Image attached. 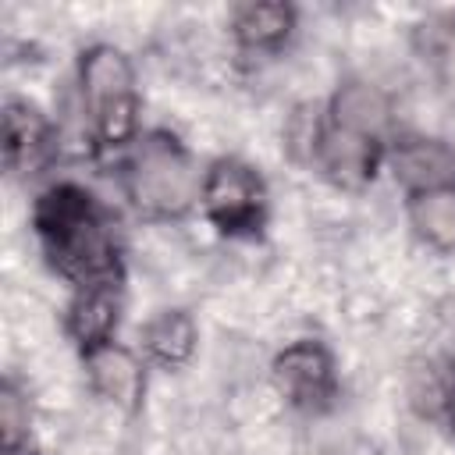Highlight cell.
Returning <instances> with one entry per match:
<instances>
[{
	"label": "cell",
	"instance_id": "3957f363",
	"mask_svg": "<svg viewBox=\"0 0 455 455\" xmlns=\"http://www.w3.org/2000/svg\"><path fill=\"white\" fill-rule=\"evenodd\" d=\"M75 89L96 149L124 153L142 135V96L132 57L114 43H89L75 60Z\"/></svg>",
	"mask_w": 455,
	"mask_h": 455
},
{
	"label": "cell",
	"instance_id": "7a4b0ae2",
	"mask_svg": "<svg viewBox=\"0 0 455 455\" xmlns=\"http://www.w3.org/2000/svg\"><path fill=\"white\" fill-rule=\"evenodd\" d=\"M203 171L188 146L167 132H142L132 149L121 153V196L146 220H181L199 206Z\"/></svg>",
	"mask_w": 455,
	"mask_h": 455
},
{
	"label": "cell",
	"instance_id": "8992f818",
	"mask_svg": "<svg viewBox=\"0 0 455 455\" xmlns=\"http://www.w3.org/2000/svg\"><path fill=\"white\" fill-rule=\"evenodd\" d=\"M0 142H4V171L11 178H32L50 167L60 132L43 107L25 96H7L0 114Z\"/></svg>",
	"mask_w": 455,
	"mask_h": 455
},
{
	"label": "cell",
	"instance_id": "5bb4252c",
	"mask_svg": "<svg viewBox=\"0 0 455 455\" xmlns=\"http://www.w3.org/2000/svg\"><path fill=\"white\" fill-rule=\"evenodd\" d=\"M405 220L427 249L451 256L455 252V185L409 196L405 199Z\"/></svg>",
	"mask_w": 455,
	"mask_h": 455
},
{
	"label": "cell",
	"instance_id": "ac0fdd59",
	"mask_svg": "<svg viewBox=\"0 0 455 455\" xmlns=\"http://www.w3.org/2000/svg\"><path fill=\"white\" fill-rule=\"evenodd\" d=\"M437 412H441V419L451 427V434H455V373L451 377H444V387H441V398H437Z\"/></svg>",
	"mask_w": 455,
	"mask_h": 455
},
{
	"label": "cell",
	"instance_id": "9a60e30c",
	"mask_svg": "<svg viewBox=\"0 0 455 455\" xmlns=\"http://www.w3.org/2000/svg\"><path fill=\"white\" fill-rule=\"evenodd\" d=\"M412 50L437 89L455 96V18H430L412 32Z\"/></svg>",
	"mask_w": 455,
	"mask_h": 455
},
{
	"label": "cell",
	"instance_id": "5b68a950",
	"mask_svg": "<svg viewBox=\"0 0 455 455\" xmlns=\"http://www.w3.org/2000/svg\"><path fill=\"white\" fill-rule=\"evenodd\" d=\"M274 391L299 412L320 416L338 402V363L320 338H295L270 359Z\"/></svg>",
	"mask_w": 455,
	"mask_h": 455
},
{
	"label": "cell",
	"instance_id": "9c48e42d",
	"mask_svg": "<svg viewBox=\"0 0 455 455\" xmlns=\"http://www.w3.org/2000/svg\"><path fill=\"white\" fill-rule=\"evenodd\" d=\"M384 149H387L384 142L334 128L323 114V132L313 153V171L341 192H366L373 178L384 171Z\"/></svg>",
	"mask_w": 455,
	"mask_h": 455
},
{
	"label": "cell",
	"instance_id": "30bf717a",
	"mask_svg": "<svg viewBox=\"0 0 455 455\" xmlns=\"http://www.w3.org/2000/svg\"><path fill=\"white\" fill-rule=\"evenodd\" d=\"M323 114L334 128L373 139V142H391L395 139V103L387 89H380L370 78H345L334 85V92L323 100Z\"/></svg>",
	"mask_w": 455,
	"mask_h": 455
},
{
	"label": "cell",
	"instance_id": "e0dca14e",
	"mask_svg": "<svg viewBox=\"0 0 455 455\" xmlns=\"http://www.w3.org/2000/svg\"><path fill=\"white\" fill-rule=\"evenodd\" d=\"M323 132V103H299L284 121V149L295 164L313 167V153Z\"/></svg>",
	"mask_w": 455,
	"mask_h": 455
},
{
	"label": "cell",
	"instance_id": "277c9868",
	"mask_svg": "<svg viewBox=\"0 0 455 455\" xmlns=\"http://www.w3.org/2000/svg\"><path fill=\"white\" fill-rule=\"evenodd\" d=\"M267 181L242 156H217L203 167L199 213L228 238H252L267 224Z\"/></svg>",
	"mask_w": 455,
	"mask_h": 455
},
{
	"label": "cell",
	"instance_id": "8fae6325",
	"mask_svg": "<svg viewBox=\"0 0 455 455\" xmlns=\"http://www.w3.org/2000/svg\"><path fill=\"white\" fill-rule=\"evenodd\" d=\"M121 313H124L121 281L71 288V299L64 306V334L78 348V355L82 352H92L100 345L117 341Z\"/></svg>",
	"mask_w": 455,
	"mask_h": 455
},
{
	"label": "cell",
	"instance_id": "7c38bea8",
	"mask_svg": "<svg viewBox=\"0 0 455 455\" xmlns=\"http://www.w3.org/2000/svg\"><path fill=\"white\" fill-rule=\"evenodd\" d=\"M299 11L284 0H245L228 11V36L245 53H277L291 43Z\"/></svg>",
	"mask_w": 455,
	"mask_h": 455
},
{
	"label": "cell",
	"instance_id": "52a82bcc",
	"mask_svg": "<svg viewBox=\"0 0 455 455\" xmlns=\"http://www.w3.org/2000/svg\"><path fill=\"white\" fill-rule=\"evenodd\" d=\"M82 370H85L89 391L100 402H107L124 416L142 412L146 391H149V363L142 359L139 348L124 341L100 345L92 352H82Z\"/></svg>",
	"mask_w": 455,
	"mask_h": 455
},
{
	"label": "cell",
	"instance_id": "6da1fadb",
	"mask_svg": "<svg viewBox=\"0 0 455 455\" xmlns=\"http://www.w3.org/2000/svg\"><path fill=\"white\" fill-rule=\"evenodd\" d=\"M32 231L50 270L71 288L121 281V249L110 217L85 185H46L32 203Z\"/></svg>",
	"mask_w": 455,
	"mask_h": 455
},
{
	"label": "cell",
	"instance_id": "4fadbf2b",
	"mask_svg": "<svg viewBox=\"0 0 455 455\" xmlns=\"http://www.w3.org/2000/svg\"><path fill=\"white\" fill-rule=\"evenodd\" d=\"M142 359L156 370H181L192 363L199 348V323L188 309L167 306L156 309L142 327H139V345Z\"/></svg>",
	"mask_w": 455,
	"mask_h": 455
},
{
	"label": "cell",
	"instance_id": "2e32d148",
	"mask_svg": "<svg viewBox=\"0 0 455 455\" xmlns=\"http://www.w3.org/2000/svg\"><path fill=\"white\" fill-rule=\"evenodd\" d=\"M32 441V405L18 380L0 384V455L21 451Z\"/></svg>",
	"mask_w": 455,
	"mask_h": 455
},
{
	"label": "cell",
	"instance_id": "ba28073f",
	"mask_svg": "<svg viewBox=\"0 0 455 455\" xmlns=\"http://www.w3.org/2000/svg\"><path fill=\"white\" fill-rule=\"evenodd\" d=\"M384 171L402 196H419L455 185V146L427 132H395L384 149Z\"/></svg>",
	"mask_w": 455,
	"mask_h": 455
}]
</instances>
